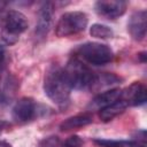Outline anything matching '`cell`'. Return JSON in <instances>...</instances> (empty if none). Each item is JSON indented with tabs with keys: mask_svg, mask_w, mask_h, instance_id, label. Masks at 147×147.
<instances>
[{
	"mask_svg": "<svg viewBox=\"0 0 147 147\" xmlns=\"http://www.w3.org/2000/svg\"><path fill=\"white\" fill-rule=\"evenodd\" d=\"M90 34L96 39H109L114 37V31L108 25L101 23H94L90 28Z\"/></svg>",
	"mask_w": 147,
	"mask_h": 147,
	"instance_id": "15",
	"label": "cell"
},
{
	"mask_svg": "<svg viewBox=\"0 0 147 147\" xmlns=\"http://www.w3.org/2000/svg\"><path fill=\"white\" fill-rule=\"evenodd\" d=\"M146 20L147 13L146 10H137L131 14L127 21V32L132 37V39L137 41H141L146 37Z\"/></svg>",
	"mask_w": 147,
	"mask_h": 147,
	"instance_id": "10",
	"label": "cell"
},
{
	"mask_svg": "<svg viewBox=\"0 0 147 147\" xmlns=\"http://www.w3.org/2000/svg\"><path fill=\"white\" fill-rule=\"evenodd\" d=\"M29 26L26 16L18 10H8L2 18V30L0 33V47L14 45L20 34H22Z\"/></svg>",
	"mask_w": 147,
	"mask_h": 147,
	"instance_id": "2",
	"label": "cell"
},
{
	"mask_svg": "<svg viewBox=\"0 0 147 147\" xmlns=\"http://www.w3.org/2000/svg\"><path fill=\"white\" fill-rule=\"evenodd\" d=\"M39 147H65V145L59 137L51 136V137L42 139L40 141Z\"/></svg>",
	"mask_w": 147,
	"mask_h": 147,
	"instance_id": "17",
	"label": "cell"
},
{
	"mask_svg": "<svg viewBox=\"0 0 147 147\" xmlns=\"http://www.w3.org/2000/svg\"><path fill=\"white\" fill-rule=\"evenodd\" d=\"M74 54L78 60L92 65H105L114 59L113 49L108 45L101 42L82 44L74 51Z\"/></svg>",
	"mask_w": 147,
	"mask_h": 147,
	"instance_id": "4",
	"label": "cell"
},
{
	"mask_svg": "<svg viewBox=\"0 0 147 147\" xmlns=\"http://www.w3.org/2000/svg\"><path fill=\"white\" fill-rule=\"evenodd\" d=\"M119 99L123 100L127 107L142 106L146 103L147 100V88L145 84L140 82H134L121 91Z\"/></svg>",
	"mask_w": 147,
	"mask_h": 147,
	"instance_id": "8",
	"label": "cell"
},
{
	"mask_svg": "<svg viewBox=\"0 0 147 147\" xmlns=\"http://www.w3.org/2000/svg\"><path fill=\"white\" fill-rule=\"evenodd\" d=\"M121 88L115 87L111 90H107L103 92H99L88 103V109L90 110H100L102 108H105L106 106L113 103L114 101H116L119 95H121Z\"/></svg>",
	"mask_w": 147,
	"mask_h": 147,
	"instance_id": "11",
	"label": "cell"
},
{
	"mask_svg": "<svg viewBox=\"0 0 147 147\" xmlns=\"http://www.w3.org/2000/svg\"><path fill=\"white\" fill-rule=\"evenodd\" d=\"M71 90H91L95 74L80 60L72 56L63 68Z\"/></svg>",
	"mask_w": 147,
	"mask_h": 147,
	"instance_id": "3",
	"label": "cell"
},
{
	"mask_svg": "<svg viewBox=\"0 0 147 147\" xmlns=\"http://www.w3.org/2000/svg\"><path fill=\"white\" fill-rule=\"evenodd\" d=\"M138 59H139L140 62L145 63V62H146V52H141V53H139V54H138Z\"/></svg>",
	"mask_w": 147,
	"mask_h": 147,
	"instance_id": "21",
	"label": "cell"
},
{
	"mask_svg": "<svg viewBox=\"0 0 147 147\" xmlns=\"http://www.w3.org/2000/svg\"><path fill=\"white\" fill-rule=\"evenodd\" d=\"M0 147H13V146L6 141H0Z\"/></svg>",
	"mask_w": 147,
	"mask_h": 147,
	"instance_id": "23",
	"label": "cell"
},
{
	"mask_svg": "<svg viewBox=\"0 0 147 147\" xmlns=\"http://www.w3.org/2000/svg\"><path fill=\"white\" fill-rule=\"evenodd\" d=\"M127 8V2L121 0H100L94 3L95 11L107 18V20H116L119 16L124 15Z\"/></svg>",
	"mask_w": 147,
	"mask_h": 147,
	"instance_id": "9",
	"label": "cell"
},
{
	"mask_svg": "<svg viewBox=\"0 0 147 147\" xmlns=\"http://www.w3.org/2000/svg\"><path fill=\"white\" fill-rule=\"evenodd\" d=\"M54 16V3L53 2H42L37 13V23L34 29L36 38L41 40L45 39L53 23Z\"/></svg>",
	"mask_w": 147,
	"mask_h": 147,
	"instance_id": "7",
	"label": "cell"
},
{
	"mask_svg": "<svg viewBox=\"0 0 147 147\" xmlns=\"http://www.w3.org/2000/svg\"><path fill=\"white\" fill-rule=\"evenodd\" d=\"M88 17L84 11L74 10L67 11L61 15L56 25H55V34L60 38L78 34L87 28Z\"/></svg>",
	"mask_w": 147,
	"mask_h": 147,
	"instance_id": "5",
	"label": "cell"
},
{
	"mask_svg": "<svg viewBox=\"0 0 147 147\" xmlns=\"http://www.w3.org/2000/svg\"><path fill=\"white\" fill-rule=\"evenodd\" d=\"M44 113H45V108L38 105L30 96H23L18 99L11 109L13 119L21 124L29 123L41 116Z\"/></svg>",
	"mask_w": 147,
	"mask_h": 147,
	"instance_id": "6",
	"label": "cell"
},
{
	"mask_svg": "<svg viewBox=\"0 0 147 147\" xmlns=\"http://www.w3.org/2000/svg\"><path fill=\"white\" fill-rule=\"evenodd\" d=\"M3 64H5V52L2 51V48H0V82H1V72L3 69Z\"/></svg>",
	"mask_w": 147,
	"mask_h": 147,
	"instance_id": "20",
	"label": "cell"
},
{
	"mask_svg": "<svg viewBox=\"0 0 147 147\" xmlns=\"http://www.w3.org/2000/svg\"><path fill=\"white\" fill-rule=\"evenodd\" d=\"M63 142H64L65 147H82L83 146V140L78 136H70Z\"/></svg>",
	"mask_w": 147,
	"mask_h": 147,
	"instance_id": "19",
	"label": "cell"
},
{
	"mask_svg": "<svg viewBox=\"0 0 147 147\" xmlns=\"http://www.w3.org/2000/svg\"><path fill=\"white\" fill-rule=\"evenodd\" d=\"M127 147H146V132L144 130L139 131L137 137L129 140Z\"/></svg>",
	"mask_w": 147,
	"mask_h": 147,
	"instance_id": "18",
	"label": "cell"
},
{
	"mask_svg": "<svg viewBox=\"0 0 147 147\" xmlns=\"http://www.w3.org/2000/svg\"><path fill=\"white\" fill-rule=\"evenodd\" d=\"M93 142L99 147H127L129 140H116V139H103L96 138Z\"/></svg>",
	"mask_w": 147,
	"mask_h": 147,
	"instance_id": "16",
	"label": "cell"
},
{
	"mask_svg": "<svg viewBox=\"0 0 147 147\" xmlns=\"http://www.w3.org/2000/svg\"><path fill=\"white\" fill-rule=\"evenodd\" d=\"M92 121H93L92 115H90L88 113L78 114V115H75V116H71V117H68L67 119H64L60 124V130L63 132L78 130L80 127H84V126L91 124Z\"/></svg>",
	"mask_w": 147,
	"mask_h": 147,
	"instance_id": "13",
	"label": "cell"
},
{
	"mask_svg": "<svg viewBox=\"0 0 147 147\" xmlns=\"http://www.w3.org/2000/svg\"><path fill=\"white\" fill-rule=\"evenodd\" d=\"M122 78L115 74L111 72H102V74H98L94 76V80H93V85L91 87V90L93 91H107V90H111L115 88L117 85H119L122 83Z\"/></svg>",
	"mask_w": 147,
	"mask_h": 147,
	"instance_id": "12",
	"label": "cell"
},
{
	"mask_svg": "<svg viewBox=\"0 0 147 147\" xmlns=\"http://www.w3.org/2000/svg\"><path fill=\"white\" fill-rule=\"evenodd\" d=\"M44 92L59 108L65 109L70 105L71 87L64 76L63 68L52 64L45 72Z\"/></svg>",
	"mask_w": 147,
	"mask_h": 147,
	"instance_id": "1",
	"label": "cell"
},
{
	"mask_svg": "<svg viewBox=\"0 0 147 147\" xmlns=\"http://www.w3.org/2000/svg\"><path fill=\"white\" fill-rule=\"evenodd\" d=\"M7 125H8V124H7L6 122H3V121H0V133H1V131H2V130H3V129L7 126Z\"/></svg>",
	"mask_w": 147,
	"mask_h": 147,
	"instance_id": "22",
	"label": "cell"
},
{
	"mask_svg": "<svg viewBox=\"0 0 147 147\" xmlns=\"http://www.w3.org/2000/svg\"><path fill=\"white\" fill-rule=\"evenodd\" d=\"M126 108H127L126 103L118 98L113 103L100 109L99 110V117L102 122H109V121H113L114 118H116L117 116H119L121 114H123Z\"/></svg>",
	"mask_w": 147,
	"mask_h": 147,
	"instance_id": "14",
	"label": "cell"
}]
</instances>
